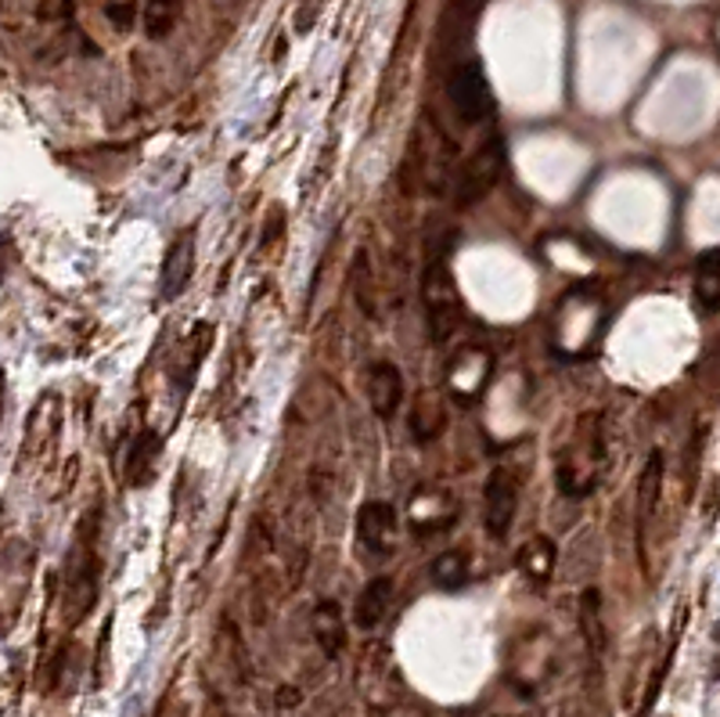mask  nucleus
Segmentation results:
<instances>
[{
  "label": "nucleus",
  "mask_w": 720,
  "mask_h": 717,
  "mask_svg": "<svg viewBox=\"0 0 720 717\" xmlns=\"http://www.w3.org/2000/svg\"><path fill=\"white\" fill-rule=\"evenodd\" d=\"M425 321H429L436 347H443L462 325V300L451 281V267H447V245H440V253L425 264Z\"/></svg>",
  "instance_id": "f257e3e1"
},
{
  "label": "nucleus",
  "mask_w": 720,
  "mask_h": 717,
  "mask_svg": "<svg viewBox=\"0 0 720 717\" xmlns=\"http://www.w3.org/2000/svg\"><path fill=\"white\" fill-rule=\"evenodd\" d=\"M94 526H98V512H90V523L80 526V540L69 556V592H65V617L69 628L80 624L94 598H98V551H94Z\"/></svg>",
  "instance_id": "f03ea898"
},
{
  "label": "nucleus",
  "mask_w": 720,
  "mask_h": 717,
  "mask_svg": "<svg viewBox=\"0 0 720 717\" xmlns=\"http://www.w3.org/2000/svg\"><path fill=\"white\" fill-rule=\"evenodd\" d=\"M501 173H504V145H501V137H490L462 167V178H457V206L462 209L476 206L479 198L501 181Z\"/></svg>",
  "instance_id": "7ed1b4c3"
},
{
  "label": "nucleus",
  "mask_w": 720,
  "mask_h": 717,
  "mask_svg": "<svg viewBox=\"0 0 720 717\" xmlns=\"http://www.w3.org/2000/svg\"><path fill=\"white\" fill-rule=\"evenodd\" d=\"M447 98H451L454 112L462 116L465 123H479L487 120L490 112V87H487V76L476 62H465L457 65L451 80H447Z\"/></svg>",
  "instance_id": "20e7f679"
},
{
  "label": "nucleus",
  "mask_w": 720,
  "mask_h": 717,
  "mask_svg": "<svg viewBox=\"0 0 720 717\" xmlns=\"http://www.w3.org/2000/svg\"><path fill=\"white\" fill-rule=\"evenodd\" d=\"M518 512V487L515 479L504 473V469H493L487 479V490H483V526L493 540H504L515 523Z\"/></svg>",
  "instance_id": "39448f33"
},
{
  "label": "nucleus",
  "mask_w": 720,
  "mask_h": 717,
  "mask_svg": "<svg viewBox=\"0 0 720 717\" xmlns=\"http://www.w3.org/2000/svg\"><path fill=\"white\" fill-rule=\"evenodd\" d=\"M357 537L371 556H389L396 540V509L389 501H368L357 512Z\"/></svg>",
  "instance_id": "423d86ee"
},
{
  "label": "nucleus",
  "mask_w": 720,
  "mask_h": 717,
  "mask_svg": "<svg viewBox=\"0 0 720 717\" xmlns=\"http://www.w3.org/2000/svg\"><path fill=\"white\" fill-rule=\"evenodd\" d=\"M400 401H404V375L396 372V364L375 361L368 372V404L382 422L396 415Z\"/></svg>",
  "instance_id": "0eeeda50"
},
{
  "label": "nucleus",
  "mask_w": 720,
  "mask_h": 717,
  "mask_svg": "<svg viewBox=\"0 0 720 717\" xmlns=\"http://www.w3.org/2000/svg\"><path fill=\"white\" fill-rule=\"evenodd\" d=\"M192 267H195V228H184L173 239L170 253H167V267H162V296L176 300L192 281Z\"/></svg>",
  "instance_id": "6e6552de"
},
{
  "label": "nucleus",
  "mask_w": 720,
  "mask_h": 717,
  "mask_svg": "<svg viewBox=\"0 0 720 717\" xmlns=\"http://www.w3.org/2000/svg\"><path fill=\"white\" fill-rule=\"evenodd\" d=\"M490 375V354H483L476 347H465L457 361L451 364V390L462 404H472L483 390V382H487Z\"/></svg>",
  "instance_id": "1a4fd4ad"
},
{
  "label": "nucleus",
  "mask_w": 720,
  "mask_h": 717,
  "mask_svg": "<svg viewBox=\"0 0 720 717\" xmlns=\"http://www.w3.org/2000/svg\"><path fill=\"white\" fill-rule=\"evenodd\" d=\"M659 494H663V451H656L642 469V479H637V548L645 556V531L648 520L656 515Z\"/></svg>",
  "instance_id": "9d476101"
},
{
  "label": "nucleus",
  "mask_w": 720,
  "mask_h": 717,
  "mask_svg": "<svg viewBox=\"0 0 720 717\" xmlns=\"http://www.w3.org/2000/svg\"><path fill=\"white\" fill-rule=\"evenodd\" d=\"M389 603H393V581H389V578L368 581V584L361 587L357 606H353V624H357L361 631H375V628L382 624Z\"/></svg>",
  "instance_id": "9b49d317"
},
{
  "label": "nucleus",
  "mask_w": 720,
  "mask_h": 717,
  "mask_svg": "<svg viewBox=\"0 0 720 717\" xmlns=\"http://www.w3.org/2000/svg\"><path fill=\"white\" fill-rule=\"evenodd\" d=\"M159 451H162L159 433L141 429L137 437H134V443H130V451H126V484H130V487L148 484L151 465L159 462Z\"/></svg>",
  "instance_id": "f8f14e48"
},
{
  "label": "nucleus",
  "mask_w": 720,
  "mask_h": 717,
  "mask_svg": "<svg viewBox=\"0 0 720 717\" xmlns=\"http://www.w3.org/2000/svg\"><path fill=\"white\" fill-rule=\"evenodd\" d=\"M314 639L321 645V653L328 660H335L342 653V645H346V628H342V609L332 598H325L321 606L314 609Z\"/></svg>",
  "instance_id": "ddd939ff"
},
{
  "label": "nucleus",
  "mask_w": 720,
  "mask_h": 717,
  "mask_svg": "<svg viewBox=\"0 0 720 717\" xmlns=\"http://www.w3.org/2000/svg\"><path fill=\"white\" fill-rule=\"evenodd\" d=\"M692 292H695V303H699L703 314H717V307H720V250H710L699 256Z\"/></svg>",
  "instance_id": "4468645a"
},
{
  "label": "nucleus",
  "mask_w": 720,
  "mask_h": 717,
  "mask_svg": "<svg viewBox=\"0 0 720 717\" xmlns=\"http://www.w3.org/2000/svg\"><path fill=\"white\" fill-rule=\"evenodd\" d=\"M581 631H584L587 653H591V660L598 664L601 653H606V628H601V595L595 587H587L581 598Z\"/></svg>",
  "instance_id": "2eb2a0df"
},
{
  "label": "nucleus",
  "mask_w": 720,
  "mask_h": 717,
  "mask_svg": "<svg viewBox=\"0 0 720 717\" xmlns=\"http://www.w3.org/2000/svg\"><path fill=\"white\" fill-rule=\"evenodd\" d=\"M518 570L526 573L534 584H548L551 570H554V545L548 537H534L518 548Z\"/></svg>",
  "instance_id": "dca6fc26"
},
{
  "label": "nucleus",
  "mask_w": 720,
  "mask_h": 717,
  "mask_svg": "<svg viewBox=\"0 0 720 717\" xmlns=\"http://www.w3.org/2000/svg\"><path fill=\"white\" fill-rule=\"evenodd\" d=\"M429 573H432L436 587H443V592H457V587L468 581V556L465 551H457V548L443 551V556L432 559Z\"/></svg>",
  "instance_id": "f3484780"
},
{
  "label": "nucleus",
  "mask_w": 720,
  "mask_h": 717,
  "mask_svg": "<svg viewBox=\"0 0 720 717\" xmlns=\"http://www.w3.org/2000/svg\"><path fill=\"white\" fill-rule=\"evenodd\" d=\"M350 278H353V296H357V307L364 317H375L379 314V303H375V275H371V260H368V250H357L353 256V267H350Z\"/></svg>",
  "instance_id": "a211bd4d"
},
{
  "label": "nucleus",
  "mask_w": 720,
  "mask_h": 717,
  "mask_svg": "<svg viewBox=\"0 0 720 717\" xmlns=\"http://www.w3.org/2000/svg\"><path fill=\"white\" fill-rule=\"evenodd\" d=\"M181 4L184 0H148L145 4V29L148 37H167V33L173 29L176 15H181Z\"/></svg>",
  "instance_id": "6ab92c4d"
},
{
  "label": "nucleus",
  "mask_w": 720,
  "mask_h": 717,
  "mask_svg": "<svg viewBox=\"0 0 720 717\" xmlns=\"http://www.w3.org/2000/svg\"><path fill=\"white\" fill-rule=\"evenodd\" d=\"M278 234H285V209L270 206V214H267V220H264V234H259V250H270Z\"/></svg>",
  "instance_id": "aec40b11"
},
{
  "label": "nucleus",
  "mask_w": 720,
  "mask_h": 717,
  "mask_svg": "<svg viewBox=\"0 0 720 717\" xmlns=\"http://www.w3.org/2000/svg\"><path fill=\"white\" fill-rule=\"evenodd\" d=\"M300 703V692L296 689H278V707L285 710V707H296Z\"/></svg>",
  "instance_id": "412c9836"
}]
</instances>
